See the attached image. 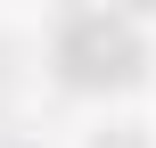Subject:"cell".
<instances>
[{
	"instance_id": "1",
	"label": "cell",
	"mask_w": 156,
	"mask_h": 148,
	"mask_svg": "<svg viewBox=\"0 0 156 148\" xmlns=\"http://www.w3.org/2000/svg\"><path fill=\"white\" fill-rule=\"evenodd\" d=\"M66 66L82 74V82H115V74H132V25H107V16H74V33H66Z\"/></svg>"
}]
</instances>
